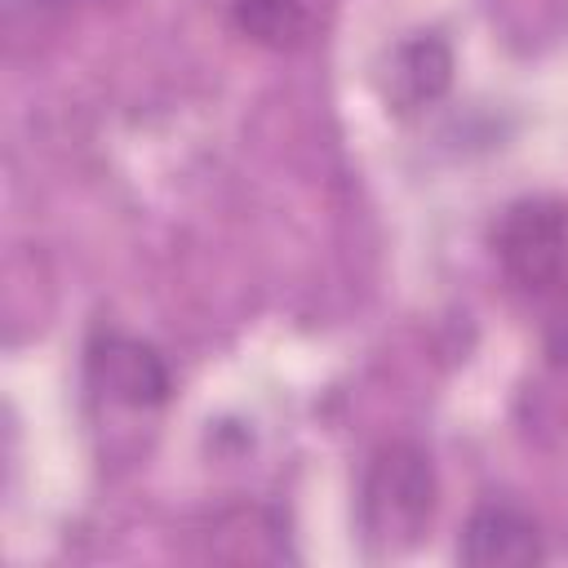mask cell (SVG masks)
<instances>
[{
  "label": "cell",
  "mask_w": 568,
  "mask_h": 568,
  "mask_svg": "<svg viewBox=\"0 0 568 568\" xmlns=\"http://www.w3.org/2000/svg\"><path fill=\"white\" fill-rule=\"evenodd\" d=\"M435 510V475L430 457L413 444H390L373 457L364 475V532L377 550H399L417 541L422 524Z\"/></svg>",
  "instance_id": "cell-1"
},
{
  "label": "cell",
  "mask_w": 568,
  "mask_h": 568,
  "mask_svg": "<svg viewBox=\"0 0 568 568\" xmlns=\"http://www.w3.org/2000/svg\"><path fill=\"white\" fill-rule=\"evenodd\" d=\"M501 271L524 288H546L568 262V204L550 195L515 200L493 231Z\"/></svg>",
  "instance_id": "cell-2"
},
{
  "label": "cell",
  "mask_w": 568,
  "mask_h": 568,
  "mask_svg": "<svg viewBox=\"0 0 568 568\" xmlns=\"http://www.w3.org/2000/svg\"><path fill=\"white\" fill-rule=\"evenodd\" d=\"M89 373L93 382L120 399V404H133V408H151V404H164L169 395V368L164 359L146 346V342H133V337H102L89 355Z\"/></svg>",
  "instance_id": "cell-3"
},
{
  "label": "cell",
  "mask_w": 568,
  "mask_h": 568,
  "mask_svg": "<svg viewBox=\"0 0 568 568\" xmlns=\"http://www.w3.org/2000/svg\"><path fill=\"white\" fill-rule=\"evenodd\" d=\"M457 555L466 564H484V568L488 564H532V559H541V537L524 510H515L506 501H484L466 519Z\"/></svg>",
  "instance_id": "cell-4"
},
{
  "label": "cell",
  "mask_w": 568,
  "mask_h": 568,
  "mask_svg": "<svg viewBox=\"0 0 568 568\" xmlns=\"http://www.w3.org/2000/svg\"><path fill=\"white\" fill-rule=\"evenodd\" d=\"M235 27L244 36H253L257 44L284 49L297 44L306 31V4L302 0H231Z\"/></svg>",
  "instance_id": "cell-5"
},
{
  "label": "cell",
  "mask_w": 568,
  "mask_h": 568,
  "mask_svg": "<svg viewBox=\"0 0 568 568\" xmlns=\"http://www.w3.org/2000/svg\"><path fill=\"white\" fill-rule=\"evenodd\" d=\"M546 346H550V359H555V364H568V306H564V311H559V320L550 324Z\"/></svg>",
  "instance_id": "cell-6"
}]
</instances>
